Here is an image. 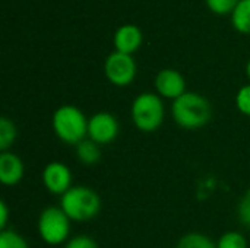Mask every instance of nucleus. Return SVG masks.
Returning <instances> with one entry per match:
<instances>
[{"label": "nucleus", "mask_w": 250, "mask_h": 248, "mask_svg": "<svg viewBox=\"0 0 250 248\" xmlns=\"http://www.w3.org/2000/svg\"><path fill=\"white\" fill-rule=\"evenodd\" d=\"M171 115L180 127L186 130H196L211 120L212 107L205 96L196 92H185L173 101Z\"/></svg>", "instance_id": "1"}, {"label": "nucleus", "mask_w": 250, "mask_h": 248, "mask_svg": "<svg viewBox=\"0 0 250 248\" xmlns=\"http://www.w3.org/2000/svg\"><path fill=\"white\" fill-rule=\"evenodd\" d=\"M51 124L56 136L67 145L76 146L88 136V118L75 105H62L57 108Z\"/></svg>", "instance_id": "2"}, {"label": "nucleus", "mask_w": 250, "mask_h": 248, "mask_svg": "<svg viewBox=\"0 0 250 248\" xmlns=\"http://www.w3.org/2000/svg\"><path fill=\"white\" fill-rule=\"evenodd\" d=\"M60 208L70 221L83 222L95 218L100 213L101 199L92 189L76 186L62 196Z\"/></svg>", "instance_id": "3"}, {"label": "nucleus", "mask_w": 250, "mask_h": 248, "mask_svg": "<svg viewBox=\"0 0 250 248\" xmlns=\"http://www.w3.org/2000/svg\"><path fill=\"white\" fill-rule=\"evenodd\" d=\"M130 114L138 130L152 133L158 130L164 121V104L158 95L144 92L135 98Z\"/></svg>", "instance_id": "4"}, {"label": "nucleus", "mask_w": 250, "mask_h": 248, "mask_svg": "<svg viewBox=\"0 0 250 248\" xmlns=\"http://www.w3.org/2000/svg\"><path fill=\"white\" fill-rule=\"evenodd\" d=\"M38 234L48 246H59L69 241L70 219L62 208L48 206L38 218Z\"/></svg>", "instance_id": "5"}, {"label": "nucleus", "mask_w": 250, "mask_h": 248, "mask_svg": "<svg viewBox=\"0 0 250 248\" xmlns=\"http://www.w3.org/2000/svg\"><path fill=\"white\" fill-rule=\"evenodd\" d=\"M107 79L116 86H127L133 82L136 75V64L132 56L119 51L111 53L104 64Z\"/></svg>", "instance_id": "6"}, {"label": "nucleus", "mask_w": 250, "mask_h": 248, "mask_svg": "<svg viewBox=\"0 0 250 248\" xmlns=\"http://www.w3.org/2000/svg\"><path fill=\"white\" fill-rule=\"evenodd\" d=\"M119 134V121L110 113H97L88 118V137L97 145H108Z\"/></svg>", "instance_id": "7"}, {"label": "nucleus", "mask_w": 250, "mask_h": 248, "mask_svg": "<svg viewBox=\"0 0 250 248\" xmlns=\"http://www.w3.org/2000/svg\"><path fill=\"white\" fill-rule=\"evenodd\" d=\"M42 184L51 194L63 196L72 189V171L63 162H50L42 170Z\"/></svg>", "instance_id": "8"}, {"label": "nucleus", "mask_w": 250, "mask_h": 248, "mask_svg": "<svg viewBox=\"0 0 250 248\" xmlns=\"http://www.w3.org/2000/svg\"><path fill=\"white\" fill-rule=\"evenodd\" d=\"M155 88L161 96L174 101L186 92V82L177 70L164 69L155 77Z\"/></svg>", "instance_id": "9"}, {"label": "nucleus", "mask_w": 250, "mask_h": 248, "mask_svg": "<svg viewBox=\"0 0 250 248\" xmlns=\"http://www.w3.org/2000/svg\"><path fill=\"white\" fill-rule=\"evenodd\" d=\"M25 167L22 159L12 152L0 155V181L4 186H16L23 178Z\"/></svg>", "instance_id": "10"}, {"label": "nucleus", "mask_w": 250, "mask_h": 248, "mask_svg": "<svg viewBox=\"0 0 250 248\" xmlns=\"http://www.w3.org/2000/svg\"><path fill=\"white\" fill-rule=\"evenodd\" d=\"M142 44V32L135 25H125L117 29L114 35V45L119 53L132 54Z\"/></svg>", "instance_id": "11"}, {"label": "nucleus", "mask_w": 250, "mask_h": 248, "mask_svg": "<svg viewBox=\"0 0 250 248\" xmlns=\"http://www.w3.org/2000/svg\"><path fill=\"white\" fill-rule=\"evenodd\" d=\"M76 158L81 164H83L86 167L95 165L101 159L100 145H97L91 139L82 140L81 143L76 145Z\"/></svg>", "instance_id": "12"}, {"label": "nucleus", "mask_w": 250, "mask_h": 248, "mask_svg": "<svg viewBox=\"0 0 250 248\" xmlns=\"http://www.w3.org/2000/svg\"><path fill=\"white\" fill-rule=\"evenodd\" d=\"M233 25L242 34H250V0H240L233 10Z\"/></svg>", "instance_id": "13"}, {"label": "nucleus", "mask_w": 250, "mask_h": 248, "mask_svg": "<svg viewBox=\"0 0 250 248\" xmlns=\"http://www.w3.org/2000/svg\"><path fill=\"white\" fill-rule=\"evenodd\" d=\"M16 134H18V130H16L15 123L7 117H1L0 118V151L1 152H7V149L15 143Z\"/></svg>", "instance_id": "14"}, {"label": "nucleus", "mask_w": 250, "mask_h": 248, "mask_svg": "<svg viewBox=\"0 0 250 248\" xmlns=\"http://www.w3.org/2000/svg\"><path fill=\"white\" fill-rule=\"evenodd\" d=\"M176 248H217V244H214V241L204 234L190 232L179 240Z\"/></svg>", "instance_id": "15"}, {"label": "nucleus", "mask_w": 250, "mask_h": 248, "mask_svg": "<svg viewBox=\"0 0 250 248\" xmlns=\"http://www.w3.org/2000/svg\"><path fill=\"white\" fill-rule=\"evenodd\" d=\"M217 248H248V240L243 234L230 231L218 240Z\"/></svg>", "instance_id": "16"}, {"label": "nucleus", "mask_w": 250, "mask_h": 248, "mask_svg": "<svg viewBox=\"0 0 250 248\" xmlns=\"http://www.w3.org/2000/svg\"><path fill=\"white\" fill-rule=\"evenodd\" d=\"M0 248H29V246L18 232L4 229L0 232Z\"/></svg>", "instance_id": "17"}, {"label": "nucleus", "mask_w": 250, "mask_h": 248, "mask_svg": "<svg viewBox=\"0 0 250 248\" xmlns=\"http://www.w3.org/2000/svg\"><path fill=\"white\" fill-rule=\"evenodd\" d=\"M239 1L240 0H207V4L212 12L224 15V13L233 12L236 6L239 4Z\"/></svg>", "instance_id": "18"}, {"label": "nucleus", "mask_w": 250, "mask_h": 248, "mask_svg": "<svg viewBox=\"0 0 250 248\" xmlns=\"http://www.w3.org/2000/svg\"><path fill=\"white\" fill-rule=\"evenodd\" d=\"M236 105L239 111L250 117V85L243 86L236 95Z\"/></svg>", "instance_id": "19"}, {"label": "nucleus", "mask_w": 250, "mask_h": 248, "mask_svg": "<svg viewBox=\"0 0 250 248\" xmlns=\"http://www.w3.org/2000/svg\"><path fill=\"white\" fill-rule=\"evenodd\" d=\"M239 219L245 227L250 228V189L243 194L239 203Z\"/></svg>", "instance_id": "20"}, {"label": "nucleus", "mask_w": 250, "mask_h": 248, "mask_svg": "<svg viewBox=\"0 0 250 248\" xmlns=\"http://www.w3.org/2000/svg\"><path fill=\"white\" fill-rule=\"evenodd\" d=\"M64 248H98L97 243L88 235H78L70 238Z\"/></svg>", "instance_id": "21"}, {"label": "nucleus", "mask_w": 250, "mask_h": 248, "mask_svg": "<svg viewBox=\"0 0 250 248\" xmlns=\"http://www.w3.org/2000/svg\"><path fill=\"white\" fill-rule=\"evenodd\" d=\"M7 221H9V208H7V205H6V202L1 200V202H0V229H1V231L6 229Z\"/></svg>", "instance_id": "22"}, {"label": "nucleus", "mask_w": 250, "mask_h": 248, "mask_svg": "<svg viewBox=\"0 0 250 248\" xmlns=\"http://www.w3.org/2000/svg\"><path fill=\"white\" fill-rule=\"evenodd\" d=\"M246 73H248V77L250 79V60L249 63H248V66H246Z\"/></svg>", "instance_id": "23"}]
</instances>
